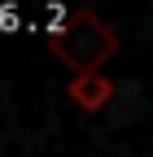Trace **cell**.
<instances>
[{"label":"cell","instance_id":"cell-2","mask_svg":"<svg viewBox=\"0 0 153 157\" xmlns=\"http://www.w3.org/2000/svg\"><path fill=\"white\" fill-rule=\"evenodd\" d=\"M66 92H70V101L79 105V109L96 113V109H105V105L114 101V92H118V83H114V78H105V74L96 70V74H74Z\"/></svg>","mask_w":153,"mask_h":157},{"label":"cell","instance_id":"cell-1","mask_svg":"<svg viewBox=\"0 0 153 157\" xmlns=\"http://www.w3.org/2000/svg\"><path fill=\"white\" fill-rule=\"evenodd\" d=\"M48 48H53L57 61H66L74 74H96L109 57L118 52V35H114V26L105 22L101 13L83 9V13L70 17V26L61 35L48 39Z\"/></svg>","mask_w":153,"mask_h":157},{"label":"cell","instance_id":"cell-3","mask_svg":"<svg viewBox=\"0 0 153 157\" xmlns=\"http://www.w3.org/2000/svg\"><path fill=\"white\" fill-rule=\"evenodd\" d=\"M18 26H22V9H18V5H0V31H18Z\"/></svg>","mask_w":153,"mask_h":157}]
</instances>
